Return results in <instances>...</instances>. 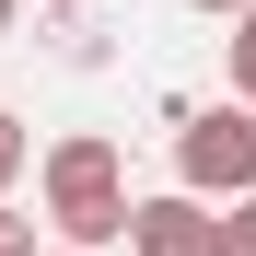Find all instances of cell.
I'll list each match as a JSON object with an SVG mask.
<instances>
[{"mask_svg":"<svg viewBox=\"0 0 256 256\" xmlns=\"http://www.w3.org/2000/svg\"><path fill=\"white\" fill-rule=\"evenodd\" d=\"M35 198H47V233H58L70 256H105V244H128V222H140V198H128V152L105 140V128L47 140Z\"/></svg>","mask_w":256,"mask_h":256,"instance_id":"6da1fadb","label":"cell"},{"mask_svg":"<svg viewBox=\"0 0 256 256\" xmlns=\"http://www.w3.org/2000/svg\"><path fill=\"white\" fill-rule=\"evenodd\" d=\"M175 186L186 198H256V105H186V128H175Z\"/></svg>","mask_w":256,"mask_h":256,"instance_id":"7a4b0ae2","label":"cell"},{"mask_svg":"<svg viewBox=\"0 0 256 256\" xmlns=\"http://www.w3.org/2000/svg\"><path fill=\"white\" fill-rule=\"evenodd\" d=\"M128 256H222V210L186 198V186H163V198H140V222H128Z\"/></svg>","mask_w":256,"mask_h":256,"instance_id":"3957f363","label":"cell"},{"mask_svg":"<svg viewBox=\"0 0 256 256\" xmlns=\"http://www.w3.org/2000/svg\"><path fill=\"white\" fill-rule=\"evenodd\" d=\"M222 94H233V105H256V12L222 35Z\"/></svg>","mask_w":256,"mask_h":256,"instance_id":"277c9868","label":"cell"},{"mask_svg":"<svg viewBox=\"0 0 256 256\" xmlns=\"http://www.w3.org/2000/svg\"><path fill=\"white\" fill-rule=\"evenodd\" d=\"M24 163H47V152H35V140H24V116L0 105V198H12V175H24Z\"/></svg>","mask_w":256,"mask_h":256,"instance_id":"5b68a950","label":"cell"},{"mask_svg":"<svg viewBox=\"0 0 256 256\" xmlns=\"http://www.w3.org/2000/svg\"><path fill=\"white\" fill-rule=\"evenodd\" d=\"M222 256H256V198H233V210H222Z\"/></svg>","mask_w":256,"mask_h":256,"instance_id":"8992f818","label":"cell"},{"mask_svg":"<svg viewBox=\"0 0 256 256\" xmlns=\"http://www.w3.org/2000/svg\"><path fill=\"white\" fill-rule=\"evenodd\" d=\"M0 256H47V244H35V222H24L12 198H0Z\"/></svg>","mask_w":256,"mask_h":256,"instance_id":"52a82bcc","label":"cell"},{"mask_svg":"<svg viewBox=\"0 0 256 256\" xmlns=\"http://www.w3.org/2000/svg\"><path fill=\"white\" fill-rule=\"evenodd\" d=\"M186 12H210V24H244V12H256V0H186Z\"/></svg>","mask_w":256,"mask_h":256,"instance_id":"ba28073f","label":"cell"},{"mask_svg":"<svg viewBox=\"0 0 256 256\" xmlns=\"http://www.w3.org/2000/svg\"><path fill=\"white\" fill-rule=\"evenodd\" d=\"M47 12H94V0H47Z\"/></svg>","mask_w":256,"mask_h":256,"instance_id":"9c48e42d","label":"cell"},{"mask_svg":"<svg viewBox=\"0 0 256 256\" xmlns=\"http://www.w3.org/2000/svg\"><path fill=\"white\" fill-rule=\"evenodd\" d=\"M47 256H70V244H47Z\"/></svg>","mask_w":256,"mask_h":256,"instance_id":"30bf717a","label":"cell"}]
</instances>
